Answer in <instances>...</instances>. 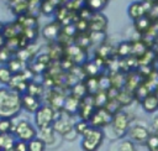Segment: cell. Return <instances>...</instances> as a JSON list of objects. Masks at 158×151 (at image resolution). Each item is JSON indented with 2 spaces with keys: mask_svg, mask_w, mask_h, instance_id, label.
<instances>
[{
  "mask_svg": "<svg viewBox=\"0 0 158 151\" xmlns=\"http://www.w3.org/2000/svg\"><path fill=\"white\" fill-rule=\"evenodd\" d=\"M21 94L10 89L9 95L0 105V118L14 119L21 111Z\"/></svg>",
  "mask_w": 158,
  "mask_h": 151,
  "instance_id": "obj_1",
  "label": "cell"
},
{
  "mask_svg": "<svg viewBox=\"0 0 158 151\" xmlns=\"http://www.w3.org/2000/svg\"><path fill=\"white\" fill-rule=\"evenodd\" d=\"M105 139V132L102 129L90 127L83 136L80 141V146L83 151H98L102 145Z\"/></svg>",
  "mask_w": 158,
  "mask_h": 151,
  "instance_id": "obj_2",
  "label": "cell"
},
{
  "mask_svg": "<svg viewBox=\"0 0 158 151\" xmlns=\"http://www.w3.org/2000/svg\"><path fill=\"white\" fill-rule=\"evenodd\" d=\"M12 134L16 136L17 140L28 142V141H31L38 136V129L31 121L22 119V120H19L14 124Z\"/></svg>",
  "mask_w": 158,
  "mask_h": 151,
  "instance_id": "obj_3",
  "label": "cell"
},
{
  "mask_svg": "<svg viewBox=\"0 0 158 151\" xmlns=\"http://www.w3.org/2000/svg\"><path fill=\"white\" fill-rule=\"evenodd\" d=\"M57 118V110L48 104H42V106L35 113V126L37 129L52 126Z\"/></svg>",
  "mask_w": 158,
  "mask_h": 151,
  "instance_id": "obj_4",
  "label": "cell"
},
{
  "mask_svg": "<svg viewBox=\"0 0 158 151\" xmlns=\"http://www.w3.org/2000/svg\"><path fill=\"white\" fill-rule=\"evenodd\" d=\"M130 116L126 111L121 110L118 113H116L114 116H112V121L110 124L112 131L115 132V135L117 137H121L123 136L125 134H127L128 129H130Z\"/></svg>",
  "mask_w": 158,
  "mask_h": 151,
  "instance_id": "obj_5",
  "label": "cell"
},
{
  "mask_svg": "<svg viewBox=\"0 0 158 151\" xmlns=\"http://www.w3.org/2000/svg\"><path fill=\"white\" fill-rule=\"evenodd\" d=\"M112 116L114 115L106 108H96L94 114L91 115V118L89 120L90 126L96 127V129H104L111 124Z\"/></svg>",
  "mask_w": 158,
  "mask_h": 151,
  "instance_id": "obj_6",
  "label": "cell"
},
{
  "mask_svg": "<svg viewBox=\"0 0 158 151\" xmlns=\"http://www.w3.org/2000/svg\"><path fill=\"white\" fill-rule=\"evenodd\" d=\"M127 135H128V139L135 144H146L151 136V132L146 126L133 125V126H130Z\"/></svg>",
  "mask_w": 158,
  "mask_h": 151,
  "instance_id": "obj_7",
  "label": "cell"
},
{
  "mask_svg": "<svg viewBox=\"0 0 158 151\" xmlns=\"http://www.w3.org/2000/svg\"><path fill=\"white\" fill-rule=\"evenodd\" d=\"M62 27L63 26L58 21L54 20V21L44 25V27L42 28V32L41 33H42V36H43L44 40H47L49 42H54V41L58 40V37H59V35L62 32Z\"/></svg>",
  "mask_w": 158,
  "mask_h": 151,
  "instance_id": "obj_8",
  "label": "cell"
},
{
  "mask_svg": "<svg viewBox=\"0 0 158 151\" xmlns=\"http://www.w3.org/2000/svg\"><path fill=\"white\" fill-rule=\"evenodd\" d=\"M21 106L27 113L35 114L42 106V103H41L40 98L31 95L28 93H23V94H21Z\"/></svg>",
  "mask_w": 158,
  "mask_h": 151,
  "instance_id": "obj_9",
  "label": "cell"
},
{
  "mask_svg": "<svg viewBox=\"0 0 158 151\" xmlns=\"http://www.w3.org/2000/svg\"><path fill=\"white\" fill-rule=\"evenodd\" d=\"M107 20L101 12H94L89 21V32H105Z\"/></svg>",
  "mask_w": 158,
  "mask_h": 151,
  "instance_id": "obj_10",
  "label": "cell"
},
{
  "mask_svg": "<svg viewBox=\"0 0 158 151\" xmlns=\"http://www.w3.org/2000/svg\"><path fill=\"white\" fill-rule=\"evenodd\" d=\"M74 124L75 123H72L69 119H65L64 116H58L54 120L52 127L54 129V131L57 134H59L62 136H65L68 132H70L74 129Z\"/></svg>",
  "mask_w": 158,
  "mask_h": 151,
  "instance_id": "obj_11",
  "label": "cell"
},
{
  "mask_svg": "<svg viewBox=\"0 0 158 151\" xmlns=\"http://www.w3.org/2000/svg\"><path fill=\"white\" fill-rule=\"evenodd\" d=\"M127 14H128L130 19L133 20V21H136V20H138V19H141V17L147 15L146 9H144L142 1H133V2H131L128 5V7H127Z\"/></svg>",
  "mask_w": 158,
  "mask_h": 151,
  "instance_id": "obj_12",
  "label": "cell"
},
{
  "mask_svg": "<svg viewBox=\"0 0 158 151\" xmlns=\"http://www.w3.org/2000/svg\"><path fill=\"white\" fill-rule=\"evenodd\" d=\"M141 105L146 113H154L158 110V94L157 93H151L148 94L142 101Z\"/></svg>",
  "mask_w": 158,
  "mask_h": 151,
  "instance_id": "obj_13",
  "label": "cell"
},
{
  "mask_svg": "<svg viewBox=\"0 0 158 151\" xmlns=\"http://www.w3.org/2000/svg\"><path fill=\"white\" fill-rule=\"evenodd\" d=\"M152 24H153L152 19H151L148 15H146V16H143V17H141V19L133 21V27H135L136 32L142 36V35H144L146 32H148V30L152 27Z\"/></svg>",
  "mask_w": 158,
  "mask_h": 151,
  "instance_id": "obj_14",
  "label": "cell"
},
{
  "mask_svg": "<svg viewBox=\"0 0 158 151\" xmlns=\"http://www.w3.org/2000/svg\"><path fill=\"white\" fill-rule=\"evenodd\" d=\"M16 21H17L23 28L37 27V17L35 16V14H31V12H26V14H23V15L17 16Z\"/></svg>",
  "mask_w": 158,
  "mask_h": 151,
  "instance_id": "obj_15",
  "label": "cell"
},
{
  "mask_svg": "<svg viewBox=\"0 0 158 151\" xmlns=\"http://www.w3.org/2000/svg\"><path fill=\"white\" fill-rule=\"evenodd\" d=\"M38 137L42 139L46 145H52L56 139V131L52 126L44 127V129H38Z\"/></svg>",
  "mask_w": 158,
  "mask_h": 151,
  "instance_id": "obj_16",
  "label": "cell"
},
{
  "mask_svg": "<svg viewBox=\"0 0 158 151\" xmlns=\"http://www.w3.org/2000/svg\"><path fill=\"white\" fill-rule=\"evenodd\" d=\"M115 54L120 58H127L132 54V42H121L115 50Z\"/></svg>",
  "mask_w": 158,
  "mask_h": 151,
  "instance_id": "obj_17",
  "label": "cell"
},
{
  "mask_svg": "<svg viewBox=\"0 0 158 151\" xmlns=\"http://www.w3.org/2000/svg\"><path fill=\"white\" fill-rule=\"evenodd\" d=\"M16 136L11 132L9 134H0V150L12 149L16 144Z\"/></svg>",
  "mask_w": 158,
  "mask_h": 151,
  "instance_id": "obj_18",
  "label": "cell"
},
{
  "mask_svg": "<svg viewBox=\"0 0 158 151\" xmlns=\"http://www.w3.org/2000/svg\"><path fill=\"white\" fill-rule=\"evenodd\" d=\"M74 42L80 47L83 48L84 51H86L88 47H90L93 43H91V38H90V35L89 32H83V33H78L74 38Z\"/></svg>",
  "mask_w": 158,
  "mask_h": 151,
  "instance_id": "obj_19",
  "label": "cell"
},
{
  "mask_svg": "<svg viewBox=\"0 0 158 151\" xmlns=\"http://www.w3.org/2000/svg\"><path fill=\"white\" fill-rule=\"evenodd\" d=\"M9 67V69L14 73V74H17V73H21L23 69H25V62L20 61L17 57H12L9 63L6 64Z\"/></svg>",
  "mask_w": 158,
  "mask_h": 151,
  "instance_id": "obj_20",
  "label": "cell"
},
{
  "mask_svg": "<svg viewBox=\"0 0 158 151\" xmlns=\"http://www.w3.org/2000/svg\"><path fill=\"white\" fill-rule=\"evenodd\" d=\"M14 73L9 69L7 66H0V83L4 87H9L11 79H12Z\"/></svg>",
  "mask_w": 158,
  "mask_h": 151,
  "instance_id": "obj_21",
  "label": "cell"
},
{
  "mask_svg": "<svg viewBox=\"0 0 158 151\" xmlns=\"http://www.w3.org/2000/svg\"><path fill=\"white\" fill-rule=\"evenodd\" d=\"M46 147H47L46 142L42 139H40L38 136L35 137L33 140L28 141V151H44Z\"/></svg>",
  "mask_w": 158,
  "mask_h": 151,
  "instance_id": "obj_22",
  "label": "cell"
},
{
  "mask_svg": "<svg viewBox=\"0 0 158 151\" xmlns=\"http://www.w3.org/2000/svg\"><path fill=\"white\" fill-rule=\"evenodd\" d=\"M56 10H57V7L53 4H51L48 0H42L40 2V12L46 15V16L53 15L56 12Z\"/></svg>",
  "mask_w": 158,
  "mask_h": 151,
  "instance_id": "obj_23",
  "label": "cell"
},
{
  "mask_svg": "<svg viewBox=\"0 0 158 151\" xmlns=\"http://www.w3.org/2000/svg\"><path fill=\"white\" fill-rule=\"evenodd\" d=\"M14 120L12 119H6V118H0V134H12L14 130Z\"/></svg>",
  "mask_w": 158,
  "mask_h": 151,
  "instance_id": "obj_24",
  "label": "cell"
},
{
  "mask_svg": "<svg viewBox=\"0 0 158 151\" xmlns=\"http://www.w3.org/2000/svg\"><path fill=\"white\" fill-rule=\"evenodd\" d=\"M117 150L118 151H137L136 144L131 141L130 139H121L117 144Z\"/></svg>",
  "mask_w": 158,
  "mask_h": 151,
  "instance_id": "obj_25",
  "label": "cell"
},
{
  "mask_svg": "<svg viewBox=\"0 0 158 151\" xmlns=\"http://www.w3.org/2000/svg\"><path fill=\"white\" fill-rule=\"evenodd\" d=\"M107 0H86V6L93 12H100L106 6Z\"/></svg>",
  "mask_w": 158,
  "mask_h": 151,
  "instance_id": "obj_26",
  "label": "cell"
},
{
  "mask_svg": "<svg viewBox=\"0 0 158 151\" xmlns=\"http://www.w3.org/2000/svg\"><path fill=\"white\" fill-rule=\"evenodd\" d=\"M26 93H28V94H31V95H35V97L40 98V97L42 95V93H43V87H42L41 84L36 83V82H30Z\"/></svg>",
  "mask_w": 158,
  "mask_h": 151,
  "instance_id": "obj_27",
  "label": "cell"
},
{
  "mask_svg": "<svg viewBox=\"0 0 158 151\" xmlns=\"http://www.w3.org/2000/svg\"><path fill=\"white\" fill-rule=\"evenodd\" d=\"M90 127H91V126H90V123L86 121V120H78V121L74 124V130H75V132H77L78 135H80V136H83Z\"/></svg>",
  "mask_w": 158,
  "mask_h": 151,
  "instance_id": "obj_28",
  "label": "cell"
},
{
  "mask_svg": "<svg viewBox=\"0 0 158 151\" xmlns=\"http://www.w3.org/2000/svg\"><path fill=\"white\" fill-rule=\"evenodd\" d=\"M12 57H14V53L9 48L6 47L0 48V66H6Z\"/></svg>",
  "mask_w": 158,
  "mask_h": 151,
  "instance_id": "obj_29",
  "label": "cell"
},
{
  "mask_svg": "<svg viewBox=\"0 0 158 151\" xmlns=\"http://www.w3.org/2000/svg\"><path fill=\"white\" fill-rule=\"evenodd\" d=\"M148 151H158V134H151L149 139L146 142Z\"/></svg>",
  "mask_w": 158,
  "mask_h": 151,
  "instance_id": "obj_30",
  "label": "cell"
},
{
  "mask_svg": "<svg viewBox=\"0 0 158 151\" xmlns=\"http://www.w3.org/2000/svg\"><path fill=\"white\" fill-rule=\"evenodd\" d=\"M89 35H90V38H91V43L94 45H102L104 42H105V37H106V35H105V32H89Z\"/></svg>",
  "mask_w": 158,
  "mask_h": 151,
  "instance_id": "obj_31",
  "label": "cell"
},
{
  "mask_svg": "<svg viewBox=\"0 0 158 151\" xmlns=\"http://www.w3.org/2000/svg\"><path fill=\"white\" fill-rule=\"evenodd\" d=\"M22 35L25 36V38L32 43L36 38H37V27H31V28H23Z\"/></svg>",
  "mask_w": 158,
  "mask_h": 151,
  "instance_id": "obj_32",
  "label": "cell"
},
{
  "mask_svg": "<svg viewBox=\"0 0 158 151\" xmlns=\"http://www.w3.org/2000/svg\"><path fill=\"white\" fill-rule=\"evenodd\" d=\"M77 15H78V19H81V20H85V21H88V22H89V21H90V19L93 17L94 12H93L88 6H86V7H84L83 10H80Z\"/></svg>",
  "mask_w": 158,
  "mask_h": 151,
  "instance_id": "obj_33",
  "label": "cell"
},
{
  "mask_svg": "<svg viewBox=\"0 0 158 151\" xmlns=\"http://www.w3.org/2000/svg\"><path fill=\"white\" fill-rule=\"evenodd\" d=\"M14 149H15V151H28V142L16 140V144H15Z\"/></svg>",
  "mask_w": 158,
  "mask_h": 151,
  "instance_id": "obj_34",
  "label": "cell"
},
{
  "mask_svg": "<svg viewBox=\"0 0 158 151\" xmlns=\"http://www.w3.org/2000/svg\"><path fill=\"white\" fill-rule=\"evenodd\" d=\"M9 93H10V88L9 87H0V105L4 103V100L6 99Z\"/></svg>",
  "mask_w": 158,
  "mask_h": 151,
  "instance_id": "obj_35",
  "label": "cell"
},
{
  "mask_svg": "<svg viewBox=\"0 0 158 151\" xmlns=\"http://www.w3.org/2000/svg\"><path fill=\"white\" fill-rule=\"evenodd\" d=\"M152 127L156 131V134H158V115H156L152 120Z\"/></svg>",
  "mask_w": 158,
  "mask_h": 151,
  "instance_id": "obj_36",
  "label": "cell"
},
{
  "mask_svg": "<svg viewBox=\"0 0 158 151\" xmlns=\"http://www.w3.org/2000/svg\"><path fill=\"white\" fill-rule=\"evenodd\" d=\"M5 45H6V38L4 37L2 33H0V48L1 47H5Z\"/></svg>",
  "mask_w": 158,
  "mask_h": 151,
  "instance_id": "obj_37",
  "label": "cell"
},
{
  "mask_svg": "<svg viewBox=\"0 0 158 151\" xmlns=\"http://www.w3.org/2000/svg\"><path fill=\"white\" fill-rule=\"evenodd\" d=\"M4 26H5V25H4L2 22H0V33H2V30H4Z\"/></svg>",
  "mask_w": 158,
  "mask_h": 151,
  "instance_id": "obj_38",
  "label": "cell"
},
{
  "mask_svg": "<svg viewBox=\"0 0 158 151\" xmlns=\"http://www.w3.org/2000/svg\"><path fill=\"white\" fill-rule=\"evenodd\" d=\"M144 1H148V2H151V4H157V2H158V0H144Z\"/></svg>",
  "mask_w": 158,
  "mask_h": 151,
  "instance_id": "obj_39",
  "label": "cell"
},
{
  "mask_svg": "<svg viewBox=\"0 0 158 151\" xmlns=\"http://www.w3.org/2000/svg\"><path fill=\"white\" fill-rule=\"evenodd\" d=\"M1 151H15V149L12 147V149H6V150H1Z\"/></svg>",
  "mask_w": 158,
  "mask_h": 151,
  "instance_id": "obj_40",
  "label": "cell"
},
{
  "mask_svg": "<svg viewBox=\"0 0 158 151\" xmlns=\"http://www.w3.org/2000/svg\"><path fill=\"white\" fill-rule=\"evenodd\" d=\"M156 45H158V36H157V38H156V42H154Z\"/></svg>",
  "mask_w": 158,
  "mask_h": 151,
  "instance_id": "obj_41",
  "label": "cell"
},
{
  "mask_svg": "<svg viewBox=\"0 0 158 151\" xmlns=\"http://www.w3.org/2000/svg\"><path fill=\"white\" fill-rule=\"evenodd\" d=\"M0 151H1V150H0Z\"/></svg>",
  "mask_w": 158,
  "mask_h": 151,
  "instance_id": "obj_42",
  "label": "cell"
}]
</instances>
